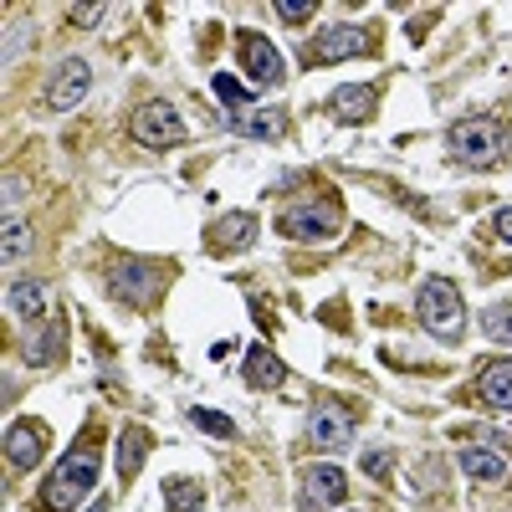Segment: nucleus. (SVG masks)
Listing matches in <instances>:
<instances>
[{
  "label": "nucleus",
  "instance_id": "obj_17",
  "mask_svg": "<svg viewBox=\"0 0 512 512\" xmlns=\"http://www.w3.org/2000/svg\"><path fill=\"white\" fill-rule=\"evenodd\" d=\"M149 446H154V441H149L144 425H123V431H118V477H123V482L139 477V466H144Z\"/></svg>",
  "mask_w": 512,
  "mask_h": 512
},
{
  "label": "nucleus",
  "instance_id": "obj_3",
  "mask_svg": "<svg viewBox=\"0 0 512 512\" xmlns=\"http://www.w3.org/2000/svg\"><path fill=\"white\" fill-rule=\"evenodd\" d=\"M415 308H420V323L431 328V338H441V344H456L461 328H466V303H461V287L451 277H431L420 287L415 297Z\"/></svg>",
  "mask_w": 512,
  "mask_h": 512
},
{
  "label": "nucleus",
  "instance_id": "obj_15",
  "mask_svg": "<svg viewBox=\"0 0 512 512\" xmlns=\"http://www.w3.org/2000/svg\"><path fill=\"white\" fill-rule=\"evenodd\" d=\"M477 395H482L492 410H512V359H492V364H482V374H477Z\"/></svg>",
  "mask_w": 512,
  "mask_h": 512
},
{
  "label": "nucleus",
  "instance_id": "obj_19",
  "mask_svg": "<svg viewBox=\"0 0 512 512\" xmlns=\"http://www.w3.org/2000/svg\"><path fill=\"white\" fill-rule=\"evenodd\" d=\"M6 308H11L16 318L36 323L41 313H47V287H41V282H11V287H6Z\"/></svg>",
  "mask_w": 512,
  "mask_h": 512
},
{
  "label": "nucleus",
  "instance_id": "obj_16",
  "mask_svg": "<svg viewBox=\"0 0 512 512\" xmlns=\"http://www.w3.org/2000/svg\"><path fill=\"white\" fill-rule=\"evenodd\" d=\"M62 338H67V328H62V318H47V323H36L31 333H26V364H52L57 359V349H62Z\"/></svg>",
  "mask_w": 512,
  "mask_h": 512
},
{
  "label": "nucleus",
  "instance_id": "obj_30",
  "mask_svg": "<svg viewBox=\"0 0 512 512\" xmlns=\"http://www.w3.org/2000/svg\"><path fill=\"white\" fill-rule=\"evenodd\" d=\"M16 200H21V180L6 175V216H16Z\"/></svg>",
  "mask_w": 512,
  "mask_h": 512
},
{
  "label": "nucleus",
  "instance_id": "obj_32",
  "mask_svg": "<svg viewBox=\"0 0 512 512\" xmlns=\"http://www.w3.org/2000/svg\"><path fill=\"white\" fill-rule=\"evenodd\" d=\"M88 512H108V497L103 502H88Z\"/></svg>",
  "mask_w": 512,
  "mask_h": 512
},
{
  "label": "nucleus",
  "instance_id": "obj_27",
  "mask_svg": "<svg viewBox=\"0 0 512 512\" xmlns=\"http://www.w3.org/2000/svg\"><path fill=\"white\" fill-rule=\"evenodd\" d=\"M287 26H297V21H308L313 16V0H277V6H272Z\"/></svg>",
  "mask_w": 512,
  "mask_h": 512
},
{
  "label": "nucleus",
  "instance_id": "obj_10",
  "mask_svg": "<svg viewBox=\"0 0 512 512\" xmlns=\"http://www.w3.org/2000/svg\"><path fill=\"white\" fill-rule=\"evenodd\" d=\"M344 497H349V472L344 466H328V461L308 466V477H303V507L308 512H328Z\"/></svg>",
  "mask_w": 512,
  "mask_h": 512
},
{
  "label": "nucleus",
  "instance_id": "obj_24",
  "mask_svg": "<svg viewBox=\"0 0 512 512\" xmlns=\"http://www.w3.org/2000/svg\"><path fill=\"white\" fill-rule=\"evenodd\" d=\"M251 241H256V221H251V216H241V210H236V216L221 221V246L241 251V246H251Z\"/></svg>",
  "mask_w": 512,
  "mask_h": 512
},
{
  "label": "nucleus",
  "instance_id": "obj_1",
  "mask_svg": "<svg viewBox=\"0 0 512 512\" xmlns=\"http://www.w3.org/2000/svg\"><path fill=\"white\" fill-rule=\"evenodd\" d=\"M93 482H98V451L72 446L62 456V466L47 477V487H41V507H47V512H72L82 497L93 492Z\"/></svg>",
  "mask_w": 512,
  "mask_h": 512
},
{
  "label": "nucleus",
  "instance_id": "obj_18",
  "mask_svg": "<svg viewBox=\"0 0 512 512\" xmlns=\"http://www.w3.org/2000/svg\"><path fill=\"white\" fill-rule=\"evenodd\" d=\"M246 384L251 390H277V384L287 379V364L272 354V349H246V364H241Z\"/></svg>",
  "mask_w": 512,
  "mask_h": 512
},
{
  "label": "nucleus",
  "instance_id": "obj_29",
  "mask_svg": "<svg viewBox=\"0 0 512 512\" xmlns=\"http://www.w3.org/2000/svg\"><path fill=\"white\" fill-rule=\"evenodd\" d=\"M67 16H72L77 26H98V21H103V6H67Z\"/></svg>",
  "mask_w": 512,
  "mask_h": 512
},
{
  "label": "nucleus",
  "instance_id": "obj_12",
  "mask_svg": "<svg viewBox=\"0 0 512 512\" xmlns=\"http://www.w3.org/2000/svg\"><path fill=\"white\" fill-rule=\"evenodd\" d=\"M359 52H369V31L364 26H328V31H318V41H313V57L318 62H349V57H359Z\"/></svg>",
  "mask_w": 512,
  "mask_h": 512
},
{
  "label": "nucleus",
  "instance_id": "obj_8",
  "mask_svg": "<svg viewBox=\"0 0 512 512\" xmlns=\"http://www.w3.org/2000/svg\"><path fill=\"white\" fill-rule=\"evenodd\" d=\"M88 88H93L88 57H67V62L52 72V82H47V108H52V113H72L82 98H88Z\"/></svg>",
  "mask_w": 512,
  "mask_h": 512
},
{
  "label": "nucleus",
  "instance_id": "obj_9",
  "mask_svg": "<svg viewBox=\"0 0 512 512\" xmlns=\"http://www.w3.org/2000/svg\"><path fill=\"white\" fill-rule=\"evenodd\" d=\"M108 292L118 297V303H128V308H144L149 297L159 292L154 262H118V267L108 272Z\"/></svg>",
  "mask_w": 512,
  "mask_h": 512
},
{
  "label": "nucleus",
  "instance_id": "obj_22",
  "mask_svg": "<svg viewBox=\"0 0 512 512\" xmlns=\"http://www.w3.org/2000/svg\"><path fill=\"white\" fill-rule=\"evenodd\" d=\"M210 88H216V98L226 103V113H246V108H256V103H251V93L241 88V82H236L231 72H216V77H210Z\"/></svg>",
  "mask_w": 512,
  "mask_h": 512
},
{
  "label": "nucleus",
  "instance_id": "obj_21",
  "mask_svg": "<svg viewBox=\"0 0 512 512\" xmlns=\"http://www.w3.org/2000/svg\"><path fill=\"white\" fill-rule=\"evenodd\" d=\"M482 333L492 338V344H507V349H512V303L482 308Z\"/></svg>",
  "mask_w": 512,
  "mask_h": 512
},
{
  "label": "nucleus",
  "instance_id": "obj_20",
  "mask_svg": "<svg viewBox=\"0 0 512 512\" xmlns=\"http://www.w3.org/2000/svg\"><path fill=\"white\" fill-rule=\"evenodd\" d=\"M333 113H338V118H354V123H364V118L374 113V88H369V82H354V88H338V93H333Z\"/></svg>",
  "mask_w": 512,
  "mask_h": 512
},
{
  "label": "nucleus",
  "instance_id": "obj_13",
  "mask_svg": "<svg viewBox=\"0 0 512 512\" xmlns=\"http://www.w3.org/2000/svg\"><path fill=\"white\" fill-rule=\"evenodd\" d=\"M461 472L472 477L477 487H502L507 472H512V461H507L502 446H466L461 451Z\"/></svg>",
  "mask_w": 512,
  "mask_h": 512
},
{
  "label": "nucleus",
  "instance_id": "obj_2",
  "mask_svg": "<svg viewBox=\"0 0 512 512\" xmlns=\"http://www.w3.org/2000/svg\"><path fill=\"white\" fill-rule=\"evenodd\" d=\"M446 149L456 164H472V169H492L502 164V149H507V128L502 118H461L451 134H446Z\"/></svg>",
  "mask_w": 512,
  "mask_h": 512
},
{
  "label": "nucleus",
  "instance_id": "obj_11",
  "mask_svg": "<svg viewBox=\"0 0 512 512\" xmlns=\"http://www.w3.org/2000/svg\"><path fill=\"white\" fill-rule=\"evenodd\" d=\"M41 451H47V431H41L36 420H11L6 425V461L16 466V472L41 466Z\"/></svg>",
  "mask_w": 512,
  "mask_h": 512
},
{
  "label": "nucleus",
  "instance_id": "obj_26",
  "mask_svg": "<svg viewBox=\"0 0 512 512\" xmlns=\"http://www.w3.org/2000/svg\"><path fill=\"white\" fill-rule=\"evenodd\" d=\"M169 512H200V487L195 482H164Z\"/></svg>",
  "mask_w": 512,
  "mask_h": 512
},
{
  "label": "nucleus",
  "instance_id": "obj_31",
  "mask_svg": "<svg viewBox=\"0 0 512 512\" xmlns=\"http://www.w3.org/2000/svg\"><path fill=\"white\" fill-rule=\"evenodd\" d=\"M497 231L512 241V205H502V210H497Z\"/></svg>",
  "mask_w": 512,
  "mask_h": 512
},
{
  "label": "nucleus",
  "instance_id": "obj_23",
  "mask_svg": "<svg viewBox=\"0 0 512 512\" xmlns=\"http://www.w3.org/2000/svg\"><path fill=\"white\" fill-rule=\"evenodd\" d=\"M190 425L205 436H236V420L221 415V410H205V405H190Z\"/></svg>",
  "mask_w": 512,
  "mask_h": 512
},
{
  "label": "nucleus",
  "instance_id": "obj_4",
  "mask_svg": "<svg viewBox=\"0 0 512 512\" xmlns=\"http://www.w3.org/2000/svg\"><path fill=\"white\" fill-rule=\"evenodd\" d=\"M277 231H282L287 241H308V246L333 241V236H338V210H333L328 200H297V205L282 210Z\"/></svg>",
  "mask_w": 512,
  "mask_h": 512
},
{
  "label": "nucleus",
  "instance_id": "obj_6",
  "mask_svg": "<svg viewBox=\"0 0 512 512\" xmlns=\"http://www.w3.org/2000/svg\"><path fill=\"white\" fill-rule=\"evenodd\" d=\"M236 47H241V72L256 82V88H282V77H287V67H282V52L272 47L267 36H256V31H241L236 36Z\"/></svg>",
  "mask_w": 512,
  "mask_h": 512
},
{
  "label": "nucleus",
  "instance_id": "obj_5",
  "mask_svg": "<svg viewBox=\"0 0 512 512\" xmlns=\"http://www.w3.org/2000/svg\"><path fill=\"white\" fill-rule=\"evenodd\" d=\"M134 139L144 149H180L185 144V118L175 103H144L134 113Z\"/></svg>",
  "mask_w": 512,
  "mask_h": 512
},
{
  "label": "nucleus",
  "instance_id": "obj_14",
  "mask_svg": "<svg viewBox=\"0 0 512 512\" xmlns=\"http://www.w3.org/2000/svg\"><path fill=\"white\" fill-rule=\"evenodd\" d=\"M226 128H231V134H241V139H282L287 134V113L256 103L246 113H226Z\"/></svg>",
  "mask_w": 512,
  "mask_h": 512
},
{
  "label": "nucleus",
  "instance_id": "obj_25",
  "mask_svg": "<svg viewBox=\"0 0 512 512\" xmlns=\"http://www.w3.org/2000/svg\"><path fill=\"white\" fill-rule=\"evenodd\" d=\"M26 251H31V231L16 216H6V267H21Z\"/></svg>",
  "mask_w": 512,
  "mask_h": 512
},
{
  "label": "nucleus",
  "instance_id": "obj_7",
  "mask_svg": "<svg viewBox=\"0 0 512 512\" xmlns=\"http://www.w3.org/2000/svg\"><path fill=\"white\" fill-rule=\"evenodd\" d=\"M349 441H354L349 410L338 405V400H318L313 415H308V446H318V451H344Z\"/></svg>",
  "mask_w": 512,
  "mask_h": 512
},
{
  "label": "nucleus",
  "instance_id": "obj_28",
  "mask_svg": "<svg viewBox=\"0 0 512 512\" xmlns=\"http://www.w3.org/2000/svg\"><path fill=\"white\" fill-rule=\"evenodd\" d=\"M364 472L369 477H390V456H384V451H364Z\"/></svg>",
  "mask_w": 512,
  "mask_h": 512
}]
</instances>
